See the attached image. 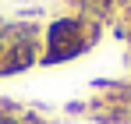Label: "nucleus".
I'll return each mask as SVG.
<instances>
[{
	"instance_id": "nucleus-1",
	"label": "nucleus",
	"mask_w": 131,
	"mask_h": 124,
	"mask_svg": "<svg viewBox=\"0 0 131 124\" xmlns=\"http://www.w3.org/2000/svg\"><path fill=\"white\" fill-rule=\"evenodd\" d=\"M103 32V21L89 18V14H60L53 18L43 28V57L39 64L43 67H53V64H67L74 57L89 53L96 39Z\"/></svg>"
},
{
	"instance_id": "nucleus-2",
	"label": "nucleus",
	"mask_w": 131,
	"mask_h": 124,
	"mask_svg": "<svg viewBox=\"0 0 131 124\" xmlns=\"http://www.w3.org/2000/svg\"><path fill=\"white\" fill-rule=\"evenodd\" d=\"M18 124H50V121H46L39 110H21L18 113Z\"/></svg>"
},
{
	"instance_id": "nucleus-3",
	"label": "nucleus",
	"mask_w": 131,
	"mask_h": 124,
	"mask_svg": "<svg viewBox=\"0 0 131 124\" xmlns=\"http://www.w3.org/2000/svg\"><path fill=\"white\" fill-rule=\"evenodd\" d=\"M0 113H21V106L14 99H7V96H0Z\"/></svg>"
}]
</instances>
